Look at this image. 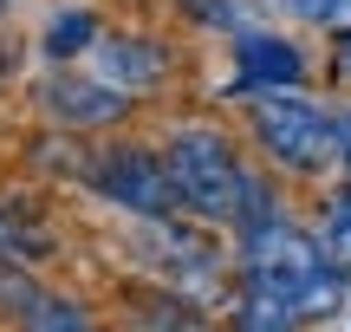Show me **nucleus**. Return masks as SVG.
<instances>
[{
  "label": "nucleus",
  "mask_w": 351,
  "mask_h": 332,
  "mask_svg": "<svg viewBox=\"0 0 351 332\" xmlns=\"http://www.w3.org/2000/svg\"><path fill=\"white\" fill-rule=\"evenodd\" d=\"M339 281L345 274H332L326 248L306 241L300 228H287L280 215L247 235V287L261 300H280L293 320H326L339 307V294H345Z\"/></svg>",
  "instance_id": "obj_1"
},
{
  "label": "nucleus",
  "mask_w": 351,
  "mask_h": 332,
  "mask_svg": "<svg viewBox=\"0 0 351 332\" xmlns=\"http://www.w3.org/2000/svg\"><path fill=\"white\" fill-rule=\"evenodd\" d=\"M169 182L182 195V209H195L202 222H234L247 209V176L215 130H182L169 143Z\"/></svg>",
  "instance_id": "obj_2"
},
{
  "label": "nucleus",
  "mask_w": 351,
  "mask_h": 332,
  "mask_svg": "<svg viewBox=\"0 0 351 332\" xmlns=\"http://www.w3.org/2000/svg\"><path fill=\"white\" fill-rule=\"evenodd\" d=\"M254 130H261V143L287 169H326V163L345 156L339 124H332L313 98H300V91H261V98H254Z\"/></svg>",
  "instance_id": "obj_3"
},
{
  "label": "nucleus",
  "mask_w": 351,
  "mask_h": 332,
  "mask_svg": "<svg viewBox=\"0 0 351 332\" xmlns=\"http://www.w3.org/2000/svg\"><path fill=\"white\" fill-rule=\"evenodd\" d=\"M91 189L98 195H111L117 209H130V215H143V222H163L176 215V182H169V156H156V150H104V156H91Z\"/></svg>",
  "instance_id": "obj_4"
},
{
  "label": "nucleus",
  "mask_w": 351,
  "mask_h": 332,
  "mask_svg": "<svg viewBox=\"0 0 351 332\" xmlns=\"http://www.w3.org/2000/svg\"><path fill=\"white\" fill-rule=\"evenodd\" d=\"M143 248L156 254V268H169L182 287H195V294H208L215 281H221V254H215L202 235H189V228H176V222H150L143 228Z\"/></svg>",
  "instance_id": "obj_5"
},
{
  "label": "nucleus",
  "mask_w": 351,
  "mask_h": 332,
  "mask_svg": "<svg viewBox=\"0 0 351 332\" xmlns=\"http://www.w3.org/2000/svg\"><path fill=\"white\" fill-rule=\"evenodd\" d=\"M39 104H46V117H59V124H72V130L124 117V91L117 85H104V78H72V72L52 78V85L39 91Z\"/></svg>",
  "instance_id": "obj_6"
},
{
  "label": "nucleus",
  "mask_w": 351,
  "mask_h": 332,
  "mask_svg": "<svg viewBox=\"0 0 351 332\" xmlns=\"http://www.w3.org/2000/svg\"><path fill=\"white\" fill-rule=\"evenodd\" d=\"M163 52L150 46V39H111V46H98V78L117 91H150L156 78H163Z\"/></svg>",
  "instance_id": "obj_7"
},
{
  "label": "nucleus",
  "mask_w": 351,
  "mask_h": 332,
  "mask_svg": "<svg viewBox=\"0 0 351 332\" xmlns=\"http://www.w3.org/2000/svg\"><path fill=\"white\" fill-rule=\"evenodd\" d=\"M241 72L261 91H293L300 85V52L287 39H241Z\"/></svg>",
  "instance_id": "obj_8"
},
{
  "label": "nucleus",
  "mask_w": 351,
  "mask_h": 332,
  "mask_svg": "<svg viewBox=\"0 0 351 332\" xmlns=\"http://www.w3.org/2000/svg\"><path fill=\"white\" fill-rule=\"evenodd\" d=\"M91 39H98V20H91V13H59V20L46 26V52L52 59H78Z\"/></svg>",
  "instance_id": "obj_9"
},
{
  "label": "nucleus",
  "mask_w": 351,
  "mask_h": 332,
  "mask_svg": "<svg viewBox=\"0 0 351 332\" xmlns=\"http://www.w3.org/2000/svg\"><path fill=\"white\" fill-rule=\"evenodd\" d=\"M326 261H332V274H351V195H339V202L326 209Z\"/></svg>",
  "instance_id": "obj_10"
},
{
  "label": "nucleus",
  "mask_w": 351,
  "mask_h": 332,
  "mask_svg": "<svg viewBox=\"0 0 351 332\" xmlns=\"http://www.w3.org/2000/svg\"><path fill=\"white\" fill-rule=\"evenodd\" d=\"M20 326H26V332H91V326H85V313H78L72 300H46V294H39V307L26 313Z\"/></svg>",
  "instance_id": "obj_11"
},
{
  "label": "nucleus",
  "mask_w": 351,
  "mask_h": 332,
  "mask_svg": "<svg viewBox=\"0 0 351 332\" xmlns=\"http://www.w3.org/2000/svg\"><path fill=\"white\" fill-rule=\"evenodd\" d=\"M0 248H7V261H39V254H46V235H39V228H20V202L0 215Z\"/></svg>",
  "instance_id": "obj_12"
},
{
  "label": "nucleus",
  "mask_w": 351,
  "mask_h": 332,
  "mask_svg": "<svg viewBox=\"0 0 351 332\" xmlns=\"http://www.w3.org/2000/svg\"><path fill=\"white\" fill-rule=\"evenodd\" d=\"M33 307H39V287L26 281L20 268H7V261H0V313H13V320H26Z\"/></svg>",
  "instance_id": "obj_13"
},
{
  "label": "nucleus",
  "mask_w": 351,
  "mask_h": 332,
  "mask_svg": "<svg viewBox=\"0 0 351 332\" xmlns=\"http://www.w3.org/2000/svg\"><path fill=\"white\" fill-rule=\"evenodd\" d=\"M33 156H39V169H59V176H91V156L78 150V143H65V137L59 143H52V137L33 143Z\"/></svg>",
  "instance_id": "obj_14"
},
{
  "label": "nucleus",
  "mask_w": 351,
  "mask_h": 332,
  "mask_svg": "<svg viewBox=\"0 0 351 332\" xmlns=\"http://www.w3.org/2000/svg\"><path fill=\"white\" fill-rule=\"evenodd\" d=\"M287 7L319 20V26H351V0H287Z\"/></svg>",
  "instance_id": "obj_15"
}]
</instances>
